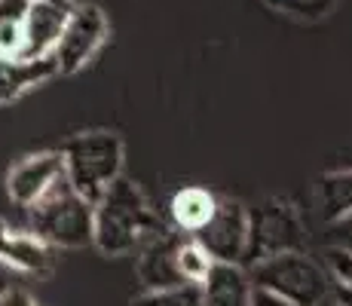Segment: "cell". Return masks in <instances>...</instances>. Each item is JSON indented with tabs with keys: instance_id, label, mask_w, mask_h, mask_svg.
I'll use <instances>...</instances> for the list:
<instances>
[{
	"instance_id": "obj_5",
	"label": "cell",
	"mask_w": 352,
	"mask_h": 306,
	"mask_svg": "<svg viewBox=\"0 0 352 306\" xmlns=\"http://www.w3.org/2000/svg\"><path fill=\"white\" fill-rule=\"evenodd\" d=\"M309 233L300 212L288 199H267L257 212H248V248L242 267L282 251H307Z\"/></svg>"
},
{
	"instance_id": "obj_21",
	"label": "cell",
	"mask_w": 352,
	"mask_h": 306,
	"mask_svg": "<svg viewBox=\"0 0 352 306\" xmlns=\"http://www.w3.org/2000/svg\"><path fill=\"white\" fill-rule=\"evenodd\" d=\"M31 0H0V22H16L25 25V12H28Z\"/></svg>"
},
{
	"instance_id": "obj_11",
	"label": "cell",
	"mask_w": 352,
	"mask_h": 306,
	"mask_svg": "<svg viewBox=\"0 0 352 306\" xmlns=\"http://www.w3.org/2000/svg\"><path fill=\"white\" fill-rule=\"evenodd\" d=\"M0 263L22 273H50L56 257H52V245L40 239L34 230L19 233L0 221Z\"/></svg>"
},
{
	"instance_id": "obj_12",
	"label": "cell",
	"mask_w": 352,
	"mask_h": 306,
	"mask_svg": "<svg viewBox=\"0 0 352 306\" xmlns=\"http://www.w3.org/2000/svg\"><path fill=\"white\" fill-rule=\"evenodd\" d=\"M202 306H252V278L239 263H212L202 278Z\"/></svg>"
},
{
	"instance_id": "obj_14",
	"label": "cell",
	"mask_w": 352,
	"mask_h": 306,
	"mask_svg": "<svg viewBox=\"0 0 352 306\" xmlns=\"http://www.w3.org/2000/svg\"><path fill=\"white\" fill-rule=\"evenodd\" d=\"M214 206H218V196L214 193H208L202 187H184L172 196V206L168 208H172V221L178 227V233L190 236L212 217Z\"/></svg>"
},
{
	"instance_id": "obj_9",
	"label": "cell",
	"mask_w": 352,
	"mask_h": 306,
	"mask_svg": "<svg viewBox=\"0 0 352 306\" xmlns=\"http://www.w3.org/2000/svg\"><path fill=\"white\" fill-rule=\"evenodd\" d=\"M71 12V3L65 0H31L28 12H25V43L19 58H43L52 56L56 50V40L65 28V19Z\"/></svg>"
},
{
	"instance_id": "obj_13",
	"label": "cell",
	"mask_w": 352,
	"mask_h": 306,
	"mask_svg": "<svg viewBox=\"0 0 352 306\" xmlns=\"http://www.w3.org/2000/svg\"><path fill=\"white\" fill-rule=\"evenodd\" d=\"M58 67L52 56L43 58H10L0 56V105H10V101L22 98L28 89H34L37 83L56 77Z\"/></svg>"
},
{
	"instance_id": "obj_6",
	"label": "cell",
	"mask_w": 352,
	"mask_h": 306,
	"mask_svg": "<svg viewBox=\"0 0 352 306\" xmlns=\"http://www.w3.org/2000/svg\"><path fill=\"white\" fill-rule=\"evenodd\" d=\"M104 37H107V19L96 3L71 6V12L65 19V28L56 40V50H52L58 74L80 71L98 52Z\"/></svg>"
},
{
	"instance_id": "obj_4",
	"label": "cell",
	"mask_w": 352,
	"mask_h": 306,
	"mask_svg": "<svg viewBox=\"0 0 352 306\" xmlns=\"http://www.w3.org/2000/svg\"><path fill=\"white\" fill-rule=\"evenodd\" d=\"M248 278L254 288L273 291V294L300 306H319L331 297L328 273H324L322 261L309 257L307 251H282V254L263 257L248 267Z\"/></svg>"
},
{
	"instance_id": "obj_15",
	"label": "cell",
	"mask_w": 352,
	"mask_h": 306,
	"mask_svg": "<svg viewBox=\"0 0 352 306\" xmlns=\"http://www.w3.org/2000/svg\"><path fill=\"white\" fill-rule=\"evenodd\" d=\"M319 206L324 221H337V217L352 212V168L324 175L319 181Z\"/></svg>"
},
{
	"instance_id": "obj_16",
	"label": "cell",
	"mask_w": 352,
	"mask_h": 306,
	"mask_svg": "<svg viewBox=\"0 0 352 306\" xmlns=\"http://www.w3.org/2000/svg\"><path fill=\"white\" fill-rule=\"evenodd\" d=\"M324 273H328V288H331V300H337L340 306H352V251L334 248L324 254Z\"/></svg>"
},
{
	"instance_id": "obj_25",
	"label": "cell",
	"mask_w": 352,
	"mask_h": 306,
	"mask_svg": "<svg viewBox=\"0 0 352 306\" xmlns=\"http://www.w3.org/2000/svg\"><path fill=\"white\" fill-rule=\"evenodd\" d=\"M65 3H71V0H65Z\"/></svg>"
},
{
	"instance_id": "obj_19",
	"label": "cell",
	"mask_w": 352,
	"mask_h": 306,
	"mask_svg": "<svg viewBox=\"0 0 352 306\" xmlns=\"http://www.w3.org/2000/svg\"><path fill=\"white\" fill-rule=\"evenodd\" d=\"M273 10L288 12L294 19H303V22H319L331 10L337 6V0H267Z\"/></svg>"
},
{
	"instance_id": "obj_23",
	"label": "cell",
	"mask_w": 352,
	"mask_h": 306,
	"mask_svg": "<svg viewBox=\"0 0 352 306\" xmlns=\"http://www.w3.org/2000/svg\"><path fill=\"white\" fill-rule=\"evenodd\" d=\"M0 306H34V300L25 291H3L0 294Z\"/></svg>"
},
{
	"instance_id": "obj_2",
	"label": "cell",
	"mask_w": 352,
	"mask_h": 306,
	"mask_svg": "<svg viewBox=\"0 0 352 306\" xmlns=\"http://www.w3.org/2000/svg\"><path fill=\"white\" fill-rule=\"evenodd\" d=\"M28 212L31 230L52 248H83L92 242V202L83 199L65 175L28 206Z\"/></svg>"
},
{
	"instance_id": "obj_18",
	"label": "cell",
	"mask_w": 352,
	"mask_h": 306,
	"mask_svg": "<svg viewBox=\"0 0 352 306\" xmlns=\"http://www.w3.org/2000/svg\"><path fill=\"white\" fill-rule=\"evenodd\" d=\"M212 257L206 254V248H202L196 239H190V236H184L181 239V248H178V270L181 276L187 278V282H202L206 278V273L212 270Z\"/></svg>"
},
{
	"instance_id": "obj_7",
	"label": "cell",
	"mask_w": 352,
	"mask_h": 306,
	"mask_svg": "<svg viewBox=\"0 0 352 306\" xmlns=\"http://www.w3.org/2000/svg\"><path fill=\"white\" fill-rule=\"evenodd\" d=\"M206 248V254L218 263H239L248 248V208L236 199H218L212 217L190 233Z\"/></svg>"
},
{
	"instance_id": "obj_10",
	"label": "cell",
	"mask_w": 352,
	"mask_h": 306,
	"mask_svg": "<svg viewBox=\"0 0 352 306\" xmlns=\"http://www.w3.org/2000/svg\"><path fill=\"white\" fill-rule=\"evenodd\" d=\"M184 233H172L162 230L160 236H153L144 248H138V278L144 282V288H168V285L187 282L178 270V248Z\"/></svg>"
},
{
	"instance_id": "obj_17",
	"label": "cell",
	"mask_w": 352,
	"mask_h": 306,
	"mask_svg": "<svg viewBox=\"0 0 352 306\" xmlns=\"http://www.w3.org/2000/svg\"><path fill=\"white\" fill-rule=\"evenodd\" d=\"M132 306H202V285L181 282L168 288H147L141 297H135Z\"/></svg>"
},
{
	"instance_id": "obj_22",
	"label": "cell",
	"mask_w": 352,
	"mask_h": 306,
	"mask_svg": "<svg viewBox=\"0 0 352 306\" xmlns=\"http://www.w3.org/2000/svg\"><path fill=\"white\" fill-rule=\"evenodd\" d=\"M252 306H300V303L285 300V297L273 294V291H263V288H254L252 285Z\"/></svg>"
},
{
	"instance_id": "obj_3",
	"label": "cell",
	"mask_w": 352,
	"mask_h": 306,
	"mask_svg": "<svg viewBox=\"0 0 352 306\" xmlns=\"http://www.w3.org/2000/svg\"><path fill=\"white\" fill-rule=\"evenodd\" d=\"M65 178L83 199H96L123 172V141L113 132H83L74 135L62 147Z\"/></svg>"
},
{
	"instance_id": "obj_1",
	"label": "cell",
	"mask_w": 352,
	"mask_h": 306,
	"mask_svg": "<svg viewBox=\"0 0 352 306\" xmlns=\"http://www.w3.org/2000/svg\"><path fill=\"white\" fill-rule=\"evenodd\" d=\"M162 230L166 223L151 208L141 187H135L123 175L92 206V242L107 257L135 254Z\"/></svg>"
},
{
	"instance_id": "obj_8",
	"label": "cell",
	"mask_w": 352,
	"mask_h": 306,
	"mask_svg": "<svg viewBox=\"0 0 352 306\" xmlns=\"http://www.w3.org/2000/svg\"><path fill=\"white\" fill-rule=\"evenodd\" d=\"M62 175H65L62 151H46V153L25 156V160L16 162V166L10 168V175H6V193H10L12 202H19L22 208H28L52 187V184L62 178Z\"/></svg>"
},
{
	"instance_id": "obj_20",
	"label": "cell",
	"mask_w": 352,
	"mask_h": 306,
	"mask_svg": "<svg viewBox=\"0 0 352 306\" xmlns=\"http://www.w3.org/2000/svg\"><path fill=\"white\" fill-rule=\"evenodd\" d=\"M331 245L334 248H343V251H352V212L331 221Z\"/></svg>"
},
{
	"instance_id": "obj_24",
	"label": "cell",
	"mask_w": 352,
	"mask_h": 306,
	"mask_svg": "<svg viewBox=\"0 0 352 306\" xmlns=\"http://www.w3.org/2000/svg\"><path fill=\"white\" fill-rule=\"evenodd\" d=\"M319 306H340V303H337V300H331V297H328V300H322Z\"/></svg>"
}]
</instances>
